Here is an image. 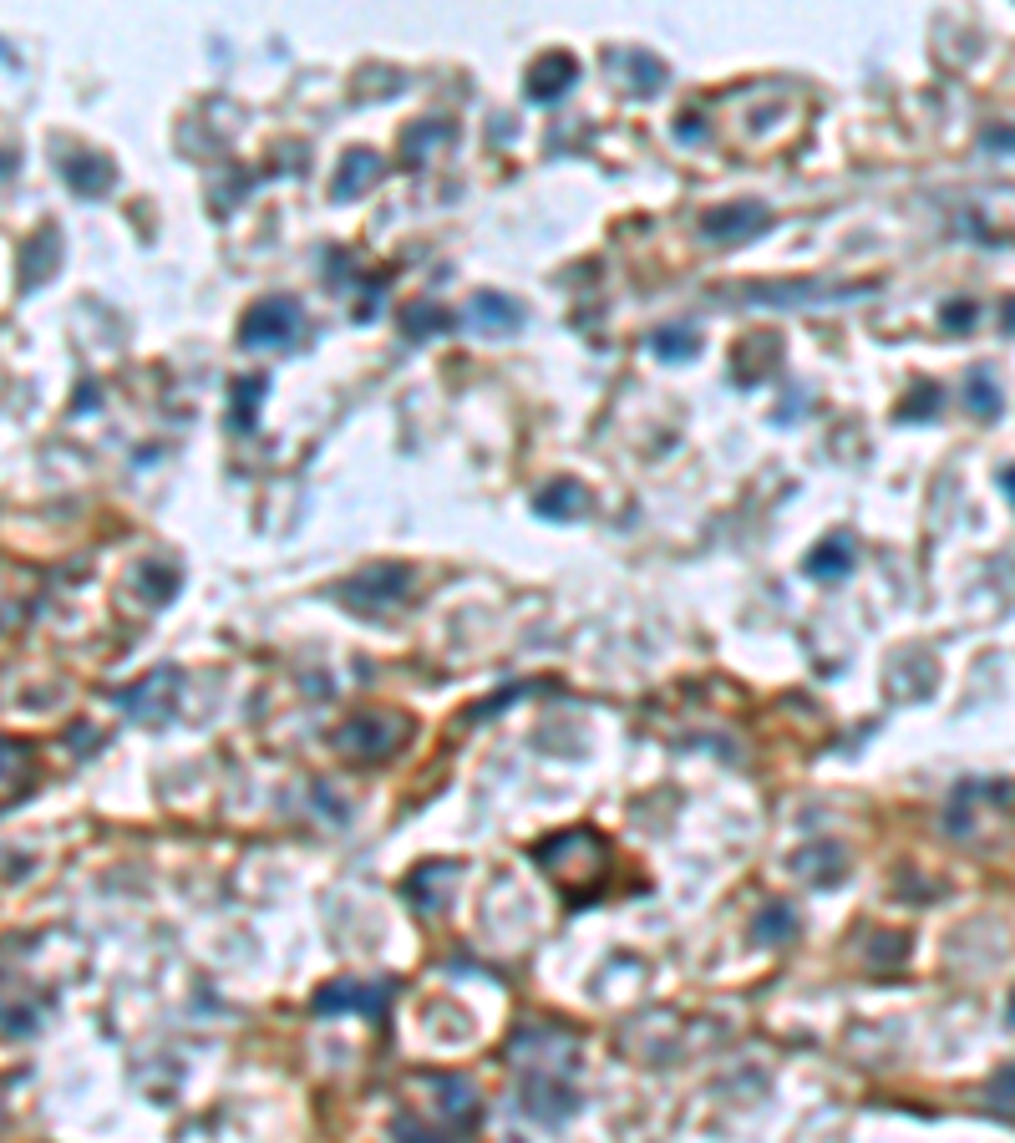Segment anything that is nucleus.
<instances>
[{"label":"nucleus","instance_id":"2eb2a0df","mask_svg":"<svg viewBox=\"0 0 1015 1143\" xmlns=\"http://www.w3.org/2000/svg\"><path fill=\"white\" fill-rule=\"evenodd\" d=\"M792 930H797V915H792L787 905L762 910V920H757V935H762V941H782V935H792Z\"/></svg>","mask_w":1015,"mask_h":1143},{"label":"nucleus","instance_id":"6e6552de","mask_svg":"<svg viewBox=\"0 0 1015 1143\" xmlns=\"http://www.w3.org/2000/svg\"><path fill=\"white\" fill-rule=\"evenodd\" d=\"M467 321H473L477 331L498 336V331H514V326H518V305L508 301V295H493V290H483V295H473V301H467Z\"/></svg>","mask_w":1015,"mask_h":1143},{"label":"nucleus","instance_id":"1a4fd4ad","mask_svg":"<svg viewBox=\"0 0 1015 1143\" xmlns=\"http://www.w3.org/2000/svg\"><path fill=\"white\" fill-rule=\"evenodd\" d=\"M569 82H574V62H569V56H553V62L533 66V76H528V97L553 102V97H564L569 92Z\"/></svg>","mask_w":1015,"mask_h":1143},{"label":"nucleus","instance_id":"f257e3e1","mask_svg":"<svg viewBox=\"0 0 1015 1143\" xmlns=\"http://www.w3.org/2000/svg\"><path fill=\"white\" fill-rule=\"evenodd\" d=\"M305 315L300 305L289 301V295H269V301H260L250 315H244V331H239V340L244 346H254V352H275V346H289V340L300 336Z\"/></svg>","mask_w":1015,"mask_h":1143},{"label":"nucleus","instance_id":"4468645a","mask_svg":"<svg viewBox=\"0 0 1015 1143\" xmlns=\"http://www.w3.org/2000/svg\"><path fill=\"white\" fill-rule=\"evenodd\" d=\"M402 326L412 331V336H437V331H447V315H442L437 305H406Z\"/></svg>","mask_w":1015,"mask_h":1143},{"label":"nucleus","instance_id":"9b49d317","mask_svg":"<svg viewBox=\"0 0 1015 1143\" xmlns=\"http://www.w3.org/2000/svg\"><path fill=\"white\" fill-rule=\"evenodd\" d=\"M584 503H590V499H584V489H579V483H553V489L539 499V514H549V518H574Z\"/></svg>","mask_w":1015,"mask_h":1143},{"label":"nucleus","instance_id":"f3484780","mask_svg":"<svg viewBox=\"0 0 1015 1143\" xmlns=\"http://www.w3.org/2000/svg\"><path fill=\"white\" fill-rule=\"evenodd\" d=\"M1005 321H1011V326H1015V301H1011V305H1005Z\"/></svg>","mask_w":1015,"mask_h":1143},{"label":"nucleus","instance_id":"a211bd4d","mask_svg":"<svg viewBox=\"0 0 1015 1143\" xmlns=\"http://www.w3.org/2000/svg\"><path fill=\"white\" fill-rule=\"evenodd\" d=\"M1011 499H1015V473H1011Z\"/></svg>","mask_w":1015,"mask_h":1143},{"label":"nucleus","instance_id":"9d476101","mask_svg":"<svg viewBox=\"0 0 1015 1143\" xmlns=\"http://www.w3.org/2000/svg\"><path fill=\"white\" fill-rule=\"evenodd\" d=\"M377 174H381L377 153H351V158H346V168H340V178H336V199H356L361 189H371V183H377Z\"/></svg>","mask_w":1015,"mask_h":1143},{"label":"nucleus","instance_id":"7ed1b4c3","mask_svg":"<svg viewBox=\"0 0 1015 1143\" xmlns=\"http://www.w3.org/2000/svg\"><path fill=\"white\" fill-rule=\"evenodd\" d=\"M406 585H412V575H406L402 565H371V569H361L346 590H340V600H351L361 616H377V610H387V605L402 600Z\"/></svg>","mask_w":1015,"mask_h":1143},{"label":"nucleus","instance_id":"f8f14e48","mask_svg":"<svg viewBox=\"0 0 1015 1143\" xmlns=\"http://www.w3.org/2000/svg\"><path fill=\"white\" fill-rule=\"evenodd\" d=\"M66 178H72V189H82V193H102L113 183V168L97 164V158H76V164H66Z\"/></svg>","mask_w":1015,"mask_h":1143},{"label":"nucleus","instance_id":"0eeeda50","mask_svg":"<svg viewBox=\"0 0 1015 1143\" xmlns=\"http://www.w3.org/2000/svg\"><path fill=\"white\" fill-rule=\"evenodd\" d=\"M803 569L813 579H843L853 569V539L848 534H827V539L803 559Z\"/></svg>","mask_w":1015,"mask_h":1143},{"label":"nucleus","instance_id":"f03ea898","mask_svg":"<svg viewBox=\"0 0 1015 1143\" xmlns=\"http://www.w3.org/2000/svg\"><path fill=\"white\" fill-rule=\"evenodd\" d=\"M391 1002V986H371V981H356V976H340L330 986L315 992V1017H336V1011H361V1017L377 1021Z\"/></svg>","mask_w":1015,"mask_h":1143},{"label":"nucleus","instance_id":"dca6fc26","mask_svg":"<svg viewBox=\"0 0 1015 1143\" xmlns=\"http://www.w3.org/2000/svg\"><path fill=\"white\" fill-rule=\"evenodd\" d=\"M991 1098H995V1113H1001V1119H1011V1123H1015V1068H1005V1072H1001V1078H995Z\"/></svg>","mask_w":1015,"mask_h":1143},{"label":"nucleus","instance_id":"39448f33","mask_svg":"<svg viewBox=\"0 0 1015 1143\" xmlns=\"http://www.w3.org/2000/svg\"><path fill=\"white\" fill-rule=\"evenodd\" d=\"M178 686H183V677H178L173 667H163V671H152L148 681H138V686H127L123 706L133 716H142V722H168L178 706Z\"/></svg>","mask_w":1015,"mask_h":1143},{"label":"nucleus","instance_id":"ddd939ff","mask_svg":"<svg viewBox=\"0 0 1015 1143\" xmlns=\"http://www.w3.org/2000/svg\"><path fill=\"white\" fill-rule=\"evenodd\" d=\"M651 346H655V356H665V361H686V356H696L701 336H696V331H660Z\"/></svg>","mask_w":1015,"mask_h":1143},{"label":"nucleus","instance_id":"423d86ee","mask_svg":"<svg viewBox=\"0 0 1015 1143\" xmlns=\"http://www.w3.org/2000/svg\"><path fill=\"white\" fill-rule=\"evenodd\" d=\"M766 209L762 203H727V209H716V214H706V239H716V244H741L747 234H757V229H766Z\"/></svg>","mask_w":1015,"mask_h":1143},{"label":"nucleus","instance_id":"20e7f679","mask_svg":"<svg viewBox=\"0 0 1015 1143\" xmlns=\"http://www.w3.org/2000/svg\"><path fill=\"white\" fill-rule=\"evenodd\" d=\"M397 722H391L387 712H366V716H351L346 727L336 732V747L346 757H387L397 742H402V732H391Z\"/></svg>","mask_w":1015,"mask_h":1143}]
</instances>
